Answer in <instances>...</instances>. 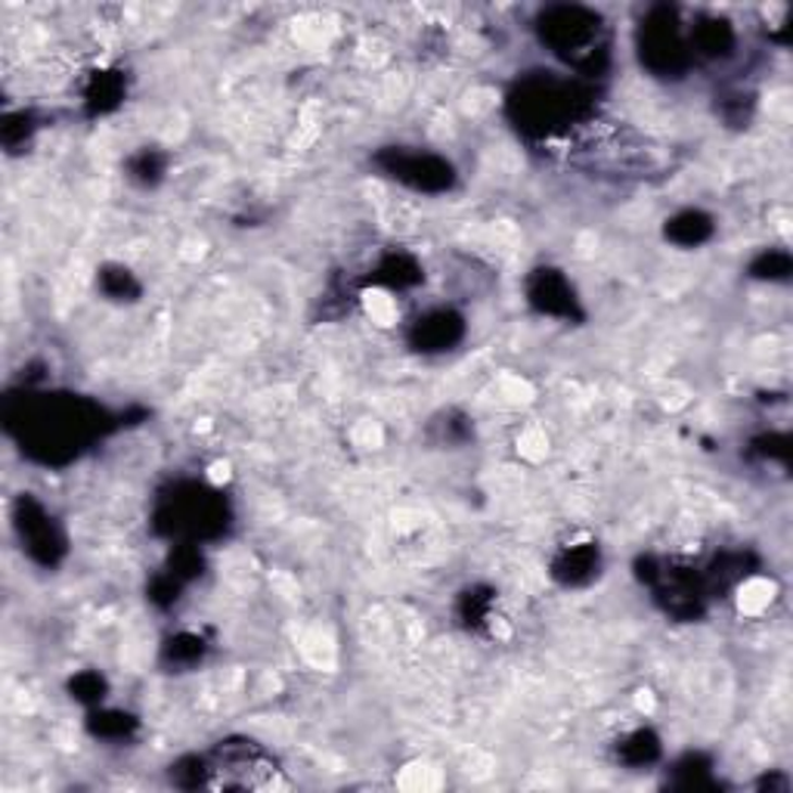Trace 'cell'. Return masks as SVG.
I'll use <instances>...</instances> for the list:
<instances>
[{"mask_svg":"<svg viewBox=\"0 0 793 793\" xmlns=\"http://www.w3.org/2000/svg\"><path fill=\"white\" fill-rule=\"evenodd\" d=\"M127 171L131 181H137L140 186H156L164 177V156L156 149H140L137 156H131Z\"/></svg>","mask_w":793,"mask_h":793,"instance_id":"obj_22","label":"cell"},{"mask_svg":"<svg viewBox=\"0 0 793 793\" xmlns=\"http://www.w3.org/2000/svg\"><path fill=\"white\" fill-rule=\"evenodd\" d=\"M536 32H540V41L546 44L555 57H561L586 78H595L602 72V65L608 62L605 22L590 7H577V3L549 7L540 13Z\"/></svg>","mask_w":793,"mask_h":793,"instance_id":"obj_3","label":"cell"},{"mask_svg":"<svg viewBox=\"0 0 793 793\" xmlns=\"http://www.w3.org/2000/svg\"><path fill=\"white\" fill-rule=\"evenodd\" d=\"M124 100V75L122 72H94L84 87V106L90 115H106L119 109Z\"/></svg>","mask_w":793,"mask_h":793,"instance_id":"obj_14","label":"cell"},{"mask_svg":"<svg viewBox=\"0 0 793 793\" xmlns=\"http://www.w3.org/2000/svg\"><path fill=\"white\" fill-rule=\"evenodd\" d=\"M639 53L654 75L679 78L692 62V47L672 7H654L639 32Z\"/></svg>","mask_w":793,"mask_h":793,"instance_id":"obj_6","label":"cell"},{"mask_svg":"<svg viewBox=\"0 0 793 793\" xmlns=\"http://www.w3.org/2000/svg\"><path fill=\"white\" fill-rule=\"evenodd\" d=\"M32 131H35V124H32V115H25V112H16V115H7L3 119V143L10 149H16L20 143L28 140Z\"/></svg>","mask_w":793,"mask_h":793,"instance_id":"obj_26","label":"cell"},{"mask_svg":"<svg viewBox=\"0 0 793 793\" xmlns=\"http://www.w3.org/2000/svg\"><path fill=\"white\" fill-rule=\"evenodd\" d=\"M617 759L632 766V769L652 766L660 759V738L652 729H635L617 744Z\"/></svg>","mask_w":793,"mask_h":793,"instance_id":"obj_16","label":"cell"},{"mask_svg":"<svg viewBox=\"0 0 793 793\" xmlns=\"http://www.w3.org/2000/svg\"><path fill=\"white\" fill-rule=\"evenodd\" d=\"M280 784L283 781L273 753L248 738L221 741L202 756V788L211 791H270Z\"/></svg>","mask_w":793,"mask_h":793,"instance_id":"obj_5","label":"cell"},{"mask_svg":"<svg viewBox=\"0 0 793 793\" xmlns=\"http://www.w3.org/2000/svg\"><path fill=\"white\" fill-rule=\"evenodd\" d=\"M713 218L704 214V211H694V208H685L679 214H672L667 226H664V236L670 239L672 245L679 248H697L704 245L707 239H713Z\"/></svg>","mask_w":793,"mask_h":793,"instance_id":"obj_12","label":"cell"},{"mask_svg":"<svg viewBox=\"0 0 793 793\" xmlns=\"http://www.w3.org/2000/svg\"><path fill=\"white\" fill-rule=\"evenodd\" d=\"M753 449L763 456V459H775V462H781V466H788V456H791V441H788V434H766V437H759Z\"/></svg>","mask_w":793,"mask_h":793,"instance_id":"obj_27","label":"cell"},{"mask_svg":"<svg viewBox=\"0 0 793 793\" xmlns=\"http://www.w3.org/2000/svg\"><path fill=\"white\" fill-rule=\"evenodd\" d=\"M689 47L697 57L722 60L734 50V28L726 20H704L701 25H694Z\"/></svg>","mask_w":793,"mask_h":793,"instance_id":"obj_13","label":"cell"},{"mask_svg":"<svg viewBox=\"0 0 793 793\" xmlns=\"http://www.w3.org/2000/svg\"><path fill=\"white\" fill-rule=\"evenodd\" d=\"M528 305L543 313V317H555V320H583V307H580V298L573 292V285L568 283V276L555 267H540L533 270L528 276Z\"/></svg>","mask_w":793,"mask_h":793,"instance_id":"obj_9","label":"cell"},{"mask_svg":"<svg viewBox=\"0 0 793 793\" xmlns=\"http://www.w3.org/2000/svg\"><path fill=\"white\" fill-rule=\"evenodd\" d=\"M87 729L102 738V741H124L127 734L137 729V719L122 710H100L90 716Z\"/></svg>","mask_w":793,"mask_h":793,"instance_id":"obj_19","label":"cell"},{"mask_svg":"<svg viewBox=\"0 0 793 793\" xmlns=\"http://www.w3.org/2000/svg\"><path fill=\"white\" fill-rule=\"evenodd\" d=\"M69 692H72L75 701H82V704H100L102 694H106V679H102L100 672L84 670L69 682Z\"/></svg>","mask_w":793,"mask_h":793,"instance_id":"obj_24","label":"cell"},{"mask_svg":"<svg viewBox=\"0 0 793 793\" xmlns=\"http://www.w3.org/2000/svg\"><path fill=\"white\" fill-rule=\"evenodd\" d=\"M13 524L22 540V549L41 568H57L65 558V533L57 524V518L44 509L35 496H20L13 509Z\"/></svg>","mask_w":793,"mask_h":793,"instance_id":"obj_8","label":"cell"},{"mask_svg":"<svg viewBox=\"0 0 793 793\" xmlns=\"http://www.w3.org/2000/svg\"><path fill=\"white\" fill-rule=\"evenodd\" d=\"M466 338V320L449 310V307H434L422 313L412 329H409V345L422 354H444Z\"/></svg>","mask_w":793,"mask_h":793,"instance_id":"obj_10","label":"cell"},{"mask_svg":"<svg viewBox=\"0 0 793 793\" xmlns=\"http://www.w3.org/2000/svg\"><path fill=\"white\" fill-rule=\"evenodd\" d=\"M230 511L221 493L202 487V484H177L171 493H164L159 511H156V528L164 536H174L177 543H202L214 540L226 530Z\"/></svg>","mask_w":793,"mask_h":793,"instance_id":"obj_4","label":"cell"},{"mask_svg":"<svg viewBox=\"0 0 793 793\" xmlns=\"http://www.w3.org/2000/svg\"><path fill=\"white\" fill-rule=\"evenodd\" d=\"M372 283L385 288H412L422 283V264L407 251H387L372 270Z\"/></svg>","mask_w":793,"mask_h":793,"instance_id":"obj_15","label":"cell"},{"mask_svg":"<svg viewBox=\"0 0 793 793\" xmlns=\"http://www.w3.org/2000/svg\"><path fill=\"white\" fill-rule=\"evenodd\" d=\"M202 654L205 642L202 635H196V632H181V635L168 639V645H164V660L171 667H193V664L202 660Z\"/></svg>","mask_w":793,"mask_h":793,"instance_id":"obj_21","label":"cell"},{"mask_svg":"<svg viewBox=\"0 0 793 793\" xmlns=\"http://www.w3.org/2000/svg\"><path fill=\"white\" fill-rule=\"evenodd\" d=\"M181 590H184V583H181L174 573H168V570H164L162 577H156V580H152V586H149V602H152V605H159V608H171V605L181 598Z\"/></svg>","mask_w":793,"mask_h":793,"instance_id":"obj_25","label":"cell"},{"mask_svg":"<svg viewBox=\"0 0 793 793\" xmlns=\"http://www.w3.org/2000/svg\"><path fill=\"white\" fill-rule=\"evenodd\" d=\"M3 419L22 449L47 466H62L75 459L109 425L106 412L97 404L72 394L10 397Z\"/></svg>","mask_w":793,"mask_h":793,"instance_id":"obj_1","label":"cell"},{"mask_svg":"<svg viewBox=\"0 0 793 793\" xmlns=\"http://www.w3.org/2000/svg\"><path fill=\"white\" fill-rule=\"evenodd\" d=\"M672 772H676L672 788H682V791H701V788H710L713 784L710 763H707L701 753H689V756H682V759L672 766Z\"/></svg>","mask_w":793,"mask_h":793,"instance_id":"obj_18","label":"cell"},{"mask_svg":"<svg viewBox=\"0 0 793 793\" xmlns=\"http://www.w3.org/2000/svg\"><path fill=\"white\" fill-rule=\"evenodd\" d=\"M509 112L515 124L528 137H561L568 131H580L592 122V97L580 84L530 75L511 90Z\"/></svg>","mask_w":793,"mask_h":793,"instance_id":"obj_2","label":"cell"},{"mask_svg":"<svg viewBox=\"0 0 793 793\" xmlns=\"http://www.w3.org/2000/svg\"><path fill=\"white\" fill-rule=\"evenodd\" d=\"M598 568H602L598 546L595 543H577V546H568V549H561L555 555L552 577L561 586H586L590 580L598 577Z\"/></svg>","mask_w":793,"mask_h":793,"instance_id":"obj_11","label":"cell"},{"mask_svg":"<svg viewBox=\"0 0 793 793\" xmlns=\"http://www.w3.org/2000/svg\"><path fill=\"white\" fill-rule=\"evenodd\" d=\"M375 164L385 171L391 181L409 186L416 193H447L456 184V168L444 159L425 149H407V146H387L375 156Z\"/></svg>","mask_w":793,"mask_h":793,"instance_id":"obj_7","label":"cell"},{"mask_svg":"<svg viewBox=\"0 0 793 793\" xmlns=\"http://www.w3.org/2000/svg\"><path fill=\"white\" fill-rule=\"evenodd\" d=\"M459 617L466 620L471 630L484 627L493 620V592L490 590H468L459 602Z\"/></svg>","mask_w":793,"mask_h":793,"instance_id":"obj_23","label":"cell"},{"mask_svg":"<svg viewBox=\"0 0 793 793\" xmlns=\"http://www.w3.org/2000/svg\"><path fill=\"white\" fill-rule=\"evenodd\" d=\"M97 285H100V292L106 298H112V301H134L137 295H140V283H137V276L122 264H106L97 273Z\"/></svg>","mask_w":793,"mask_h":793,"instance_id":"obj_17","label":"cell"},{"mask_svg":"<svg viewBox=\"0 0 793 793\" xmlns=\"http://www.w3.org/2000/svg\"><path fill=\"white\" fill-rule=\"evenodd\" d=\"M791 255L784 248H769V251L753 258L751 276L753 280H769V283H784V280H791Z\"/></svg>","mask_w":793,"mask_h":793,"instance_id":"obj_20","label":"cell"}]
</instances>
